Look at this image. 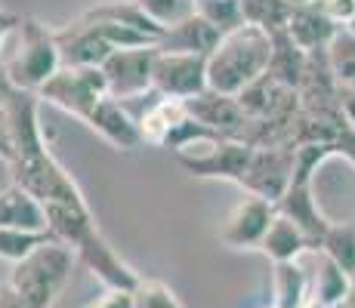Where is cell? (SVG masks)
<instances>
[{
	"label": "cell",
	"mask_w": 355,
	"mask_h": 308,
	"mask_svg": "<svg viewBox=\"0 0 355 308\" xmlns=\"http://www.w3.org/2000/svg\"><path fill=\"white\" fill-rule=\"evenodd\" d=\"M50 231L56 241L71 246L80 265H87L93 278L105 284V290H136L142 275L112 250V244L102 237L96 219L90 213V203H65V207H46Z\"/></svg>",
	"instance_id": "1"
},
{
	"label": "cell",
	"mask_w": 355,
	"mask_h": 308,
	"mask_svg": "<svg viewBox=\"0 0 355 308\" xmlns=\"http://www.w3.org/2000/svg\"><path fill=\"white\" fill-rule=\"evenodd\" d=\"M275 59V37L257 25L244 22L241 28L223 34L220 46L207 59V87L223 96H241L266 78Z\"/></svg>",
	"instance_id": "2"
},
{
	"label": "cell",
	"mask_w": 355,
	"mask_h": 308,
	"mask_svg": "<svg viewBox=\"0 0 355 308\" xmlns=\"http://www.w3.org/2000/svg\"><path fill=\"white\" fill-rule=\"evenodd\" d=\"M74 250L53 237L50 244L37 246L31 256L12 265L10 284L19 296L28 302V308H53L62 296L68 278L74 269Z\"/></svg>",
	"instance_id": "3"
},
{
	"label": "cell",
	"mask_w": 355,
	"mask_h": 308,
	"mask_svg": "<svg viewBox=\"0 0 355 308\" xmlns=\"http://www.w3.org/2000/svg\"><path fill=\"white\" fill-rule=\"evenodd\" d=\"M10 78L19 90L25 93H40L46 80H53L62 68V53L56 44V31L46 28L44 22L25 16L22 28H19V46L16 56L6 62Z\"/></svg>",
	"instance_id": "4"
},
{
	"label": "cell",
	"mask_w": 355,
	"mask_h": 308,
	"mask_svg": "<svg viewBox=\"0 0 355 308\" xmlns=\"http://www.w3.org/2000/svg\"><path fill=\"white\" fill-rule=\"evenodd\" d=\"M37 99L46 102V105L62 108L65 114L87 123V118L99 108V102L108 99L105 74H102V68H65L62 65L56 78L46 80V87L37 93Z\"/></svg>",
	"instance_id": "5"
},
{
	"label": "cell",
	"mask_w": 355,
	"mask_h": 308,
	"mask_svg": "<svg viewBox=\"0 0 355 308\" xmlns=\"http://www.w3.org/2000/svg\"><path fill=\"white\" fill-rule=\"evenodd\" d=\"M254 148L257 145L241 139H220L198 145L186 154H176V161L195 179H229L235 185H244V176L254 161Z\"/></svg>",
	"instance_id": "6"
},
{
	"label": "cell",
	"mask_w": 355,
	"mask_h": 308,
	"mask_svg": "<svg viewBox=\"0 0 355 308\" xmlns=\"http://www.w3.org/2000/svg\"><path fill=\"white\" fill-rule=\"evenodd\" d=\"M155 56L158 46H136V50H118L102 65L108 96L118 102L139 99L155 90Z\"/></svg>",
	"instance_id": "7"
},
{
	"label": "cell",
	"mask_w": 355,
	"mask_h": 308,
	"mask_svg": "<svg viewBox=\"0 0 355 308\" xmlns=\"http://www.w3.org/2000/svg\"><path fill=\"white\" fill-rule=\"evenodd\" d=\"M207 90V56L158 50V56H155V93L189 102Z\"/></svg>",
	"instance_id": "8"
},
{
	"label": "cell",
	"mask_w": 355,
	"mask_h": 308,
	"mask_svg": "<svg viewBox=\"0 0 355 308\" xmlns=\"http://www.w3.org/2000/svg\"><path fill=\"white\" fill-rule=\"evenodd\" d=\"M278 216V203L266 201L257 194H244L235 207L229 210V216L220 225V241L232 246V250H259L266 231L272 228Z\"/></svg>",
	"instance_id": "9"
},
{
	"label": "cell",
	"mask_w": 355,
	"mask_h": 308,
	"mask_svg": "<svg viewBox=\"0 0 355 308\" xmlns=\"http://www.w3.org/2000/svg\"><path fill=\"white\" fill-rule=\"evenodd\" d=\"M56 44L65 68H102L112 53H118L112 46V40L105 37L102 25L90 22L84 16L68 22L65 28H56Z\"/></svg>",
	"instance_id": "10"
},
{
	"label": "cell",
	"mask_w": 355,
	"mask_h": 308,
	"mask_svg": "<svg viewBox=\"0 0 355 308\" xmlns=\"http://www.w3.org/2000/svg\"><path fill=\"white\" fill-rule=\"evenodd\" d=\"M186 105H189V114H192L198 123H204L207 129H214L216 136L248 142L254 120L248 118V111L241 108V102H238L235 96H223V93L207 90V93L195 96V99H189Z\"/></svg>",
	"instance_id": "11"
},
{
	"label": "cell",
	"mask_w": 355,
	"mask_h": 308,
	"mask_svg": "<svg viewBox=\"0 0 355 308\" xmlns=\"http://www.w3.org/2000/svg\"><path fill=\"white\" fill-rule=\"evenodd\" d=\"M87 127L96 136H102L108 145H114L118 152H133V148L142 145L139 120H136L118 99H112V96L99 102V108L87 118Z\"/></svg>",
	"instance_id": "12"
},
{
	"label": "cell",
	"mask_w": 355,
	"mask_h": 308,
	"mask_svg": "<svg viewBox=\"0 0 355 308\" xmlns=\"http://www.w3.org/2000/svg\"><path fill=\"white\" fill-rule=\"evenodd\" d=\"M337 28L340 25L334 19H327V12L318 3H303L293 6V16L288 22V37L293 40L300 53H315V50H327L337 40Z\"/></svg>",
	"instance_id": "13"
},
{
	"label": "cell",
	"mask_w": 355,
	"mask_h": 308,
	"mask_svg": "<svg viewBox=\"0 0 355 308\" xmlns=\"http://www.w3.org/2000/svg\"><path fill=\"white\" fill-rule=\"evenodd\" d=\"M0 228L19 231H50V219L37 197L22 185H6L0 188Z\"/></svg>",
	"instance_id": "14"
},
{
	"label": "cell",
	"mask_w": 355,
	"mask_h": 308,
	"mask_svg": "<svg viewBox=\"0 0 355 308\" xmlns=\"http://www.w3.org/2000/svg\"><path fill=\"white\" fill-rule=\"evenodd\" d=\"M223 31L214 28L207 19L195 16L182 19L180 25L164 31V37L158 40V50L161 53H195V56H214V50L220 46Z\"/></svg>",
	"instance_id": "15"
},
{
	"label": "cell",
	"mask_w": 355,
	"mask_h": 308,
	"mask_svg": "<svg viewBox=\"0 0 355 308\" xmlns=\"http://www.w3.org/2000/svg\"><path fill=\"white\" fill-rule=\"evenodd\" d=\"M182 120H189V105L182 99H167L161 96L155 105H148L139 118V129H142V142L148 145H158V148H167L170 136L176 133Z\"/></svg>",
	"instance_id": "16"
},
{
	"label": "cell",
	"mask_w": 355,
	"mask_h": 308,
	"mask_svg": "<svg viewBox=\"0 0 355 308\" xmlns=\"http://www.w3.org/2000/svg\"><path fill=\"white\" fill-rule=\"evenodd\" d=\"M259 250H263L275 265H282V262H300V256H303L306 250H312V244L297 222H291L288 216L278 213L275 222H272V228L266 231Z\"/></svg>",
	"instance_id": "17"
},
{
	"label": "cell",
	"mask_w": 355,
	"mask_h": 308,
	"mask_svg": "<svg viewBox=\"0 0 355 308\" xmlns=\"http://www.w3.org/2000/svg\"><path fill=\"white\" fill-rule=\"evenodd\" d=\"M312 302V275L300 262H282L272 271V305L306 308Z\"/></svg>",
	"instance_id": "18"
},
{
	"label": "cell",
	"mask_w": 355,
	"mask_h": 308,
	"mask_svg": "<svg viewBox=\"0 0 355 308\" xmlns=\"http://www.w3.org/2000/svg\"><path fill=\"white\" fill-rule=\"evenodd\" d=\"M84 19H93V22H114V25H124V28H133L146 37H152L155 44L164 37V28L155 25L146 12L139 10L136 0H102V3L90 6L87 12H80Z\"/></svg>",
	"instance_id": "19"
},
{
	"label": "cell",
	"mask_w": 355,
	"mask_h": 308,
	"mask_svg": "<svg viewBox=\"0 0 355 308\" xmlns=\"http://www.w3.org/2000/svg\"><path fill=\"white\" fill-rule=\"evenodd\" d=\"M349 287H352V278L334 259L318 253V271L312 275V302H318L322 308L343 305L346 296H349Z\"/></svg>",
	"instance_id": "20"
},
{
	"label": "cell",
	"mask_w": 355,
	"mask_h": 308,
	"mask_svg": "<svg viewBox=\"0 0 355 308\" xmlns=\"http://www.w3.org/2000/svg\"><path fill=\"white\" fill-rule=\"evenodd\" d=\"M244 3V22L269 31L272 37L288 31V22L293 16V3L288 0H241Z\"/></svg>",
	"instance_id": "21"
},
{
	"label": "cell",
	"mask_w": 355,
	"mask_h": 308,
	"mask_svg": "<svg viewBox=\"0 0 355 308\" xmlns=\"http://www.w3.org/2000/svg\"><path fill=\"white\" fill-rule=\"evenodd\" d=\"M318 253H324V256L334 259L346 275L355 278V222L352 225L331 222V228H327V235H324L322 246H318Z\"/></svg>",
	"instance_id": "22"
},
{
	"label": "cell",
	"mask_w": 355,
	"mask_h": 308,
	"mask_svg": "<svg viewBox=\"0 0 355 308\" xmlns=\"http://www.w3.org/2000/svg\"><path fill=\"white\" fill-rule=\"evenodd\" d=\"M53 231H19V228H0V259L6 262H22L25 256H31L37 246L50 244Z\"/></svg>",
	"instance_id": "23"
},
{
	"label": "cell",
	"mask_w": 355,
	"mask_h": 308,
	"mask_svg": "<svg viewBox=\"0 0 355 308\" xmlns=\"http://www.w3.org/2000/svg\"><path fill=\"white\" fill-rule=\"evenodd\" d=\"M195 12L201 19H207L214 28L223 34L235 31L244 25V3L241 0H195Z\"/></svg>",
	"instance_id": "24"
},
{
	"label": "cell",
	"mask_w": 355,
	"mask_h": 308,
	"mask_svg": "<svg viewBox=\"0 0 355 308\" xmlns=\"http://www.w3.org/2000/svg\"><path fill=\"white\" fill-rule=\"evenodd\" d=\"M139 10L152 19L155 25H161L164 31L180 25L182 19L195 16V0H136Z\"/></svg>",
	"instance_id": "25"
},
{
	"label": "cell",
	"mask_w": 355,
	"mask_h": 308,
	"mask_svg": "<svg viewBox=\"0 0 355 308\" xmlns=\"http://www.w3.org/2000/svg\"><path fill=\"white\" fill-rule=\"evenodd\" d=\"M133 299L136 308H186V302L170 290V284L158 278H142L133 290Z\"/></svg>",
	"instance_id": "26"
},
{
	"label": "cell",
	"mask_w": 355,
	"mask_h": 308,
	"mask_svg": "<svg viewBox=\"0 0 355 308\" xmlns=\"http://www.w3.org/2000/svg\"><path fill=\"white\" fill-rule=\"evenodd\" d=\"M78 308H136V299H133V290H105L102 296L90 299V302Z\"/></svg>",
	"instance_id": "27"
},
{
	"label": "cell",
	"mask_w": 355,
	"mask_h": 308,
	"mask_svg": "<svg viewBox=\"0 0 355 308\" xmlns=\"http://www.w3.org/2000/svg\"><path fill=\"white\" fill-rule=\"evenodd\" d=\"M318 6L327 12V19H334L337 25H349L355 19V0H315Z\"/></svg>",
	"instance_id": "28"
},
{
	"label": "cell",
	"mask_w": 355,
	"mask_h": 308,
	"mask_svg": "<svg viewBox=\"0 0 355 308\" xmlns=\"http://www.w3.org/2000/svg\"><path fill=\"white\" fill-rule=\"evenodd\" d=\"M19 93V87L12 84L10 78V68H6V62H0V111H3L6 105H10V99Z\"/></svg>",
	"instance_id": "29"
},
{
	"label": "cell",
	"mask_w": 355,
	"mask_h": 308,
	"mask_svg": "<svg viewBox=\"0 0 355 308\" xmlns=\"http://www.w3.org/2000/svg\"><path fill=\"white\" fill-rule=\"evenodd\" d=\"M22 19H25V16H19V12L3 10V6H0V46H3L6 34H12V31L22 28Z\"/></svg>",
	"instance_id": "30"
},
{
	"label": "cell",
	"mask_w": 355,
	"mask_h": 308,
	"mask_svg": "<svg viewBox=\"0 0 355 308\" xmlns=\"http://www.w3.org/2000/svg\"><path fill=\"white\" fill-rule=\"evenodd\" d=\"M0 308H28V302H25V299L12 290L10 280H6V284H0Z\"/></svg>",
	"instance_id": "31"
},
{
	"label": "cell",
	"mask_w": 355,
	"mask_h": 308,
	"mask_svg": "<svg viewBox=\"0 0 355 308\" xmlns=\"http://www.w3.org/2000/svg\"><path fill=\"white\" fill-rule=\"evenodd\" d=\"M346 308H355V278H352V287H349V296H346Z\"/></svg>",
	"instance_id": "32"
},
{
	"label": "cell",
	"mask_w": 355,
	"mask_h": 308,
	"mask_svg": "<svg viewBox=\"0 0 355 308\" xmlns=\"http://www.w3.org/2000/svg\"><path fill=\"white\" fill-rule=\"evenodd\" d=\"M288 3H293V6H303V3H315V0H288Z\"/></svg>",
	"instance_id": "33"
},
{
	"label": "cell",
	"mask_w": 355,
	"mask_h": 308,
	"mask_svg": "<svg viewBox=\"0 0 355 308\" xmlns=\"http://www.w3.org/2000/svg\"><path fill=\"white\" fill-rule=\"evenodd\" d=\"M306 308H322V305H318V302H309ZM334 308H346V302H343V305H334Z\"/></svg>",
	"instance_id": "34"
},
{
	"label": "cell",
	"mask_w": 355,
	"mask_h": 308,
	"mask_svg": "<svg viewBox=\"0 0 355 308\" xmlns=\"http://www.w3.org/2000/svg\"><path fill=\"white\" fill-rule=\"evenodd\" d=\"M263 308H275V305H263Z\"/></svg>",
	"instance_id": "35"
}]
</instances>
